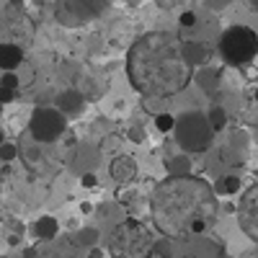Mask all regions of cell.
I'll use <instances>...</instances> for the list:
<instances>
[{"mask_svg": "<svg viewBox=\"0 0 258 258\" xmlns=\"http://www.w3.org/2000/svg\"><path fill=\"white\" fill-rule=\"evenodd\" d=\"M0 258H11V255H0Z\"/></svg>", "mask_w": 258, "mask_h": 258, "instance_id": "8d00e7d4", "label": "cell"}, {"mask_svg": "<svg viewBox=\"0 0 258 258\" xmlns=\"http://www.w3.org/2000/svg\"><path fill=\"white\" fill-rule=\"evenodd\" d=\"M83 183H85V186H93V183H96V176H93V173H85V176H83Z\"/></svg>", "mask_w": 258, "mask_h": 258, "instance_id": "f1b7e54d", "label": "cell"}, {"mask_svg": "<svg viewBox=\"0 0 258 258\" xmlns=\"http://www.w3.org/2000/svg\"><path fill=\"white\" fill-rule=\"evenodd\" d=\"M16 155H18V147L13 142H3V145H0V160L11 163V160H16Z\"/></svg>", "mask_w": 258, "mask_h": 258, "instance_id": "603a6c76", "label": "cell"}, {"mask_svg": "<svg viewBox=\"0 0 258 258\" xmlns=\"http://www.w3.org/2000/svg\"><path fill=\"white\" fill-rule=\"evenodd\" d=\"M220 212L212 183L199 176H168L150 197L153 225L163 238L186 240L204 235Z\"/></svg>", "mask_w": 258, "mask_h": 258, "instance_id": "6da1fadb", "label": "cell"}, {"mask_svg": "<svg viewBox=\"0 0 258 258\" xmlns=\"http://www.w3.org/2000/svg\"><path fill=\"white\" fill-rule=\"evenodd\" d=\"M183 57H186V62L191 64L194 70L207 68V64H209V49H207L204 41H199V39H186L183 41Z\"/></svg>", "mask_w": 258, "mask_h": 258, "instance_id": "4fadbf2b", "label": "cell"}, {"mask_svg": "<svg viewBox=\"0 0 258 258\" xmlns=\"http://www.w3.org/2000/svg\"><path fill=\"white\" fill-rule=\"evenodd\" d=\"M6 142V135H3V129H0V145H3Z\"/></svg>", "mask_w": 258, "mask_h": 258, "instance_id": "d6a6232c", "label": "cell"}, {"mask_svg": "<svg viewBox=\"0 0 258 258\" xmlns=\"http://www.w3.org/2000/svg\"><path fill=\"white\" fill-rule=\"evenodd\" d=\"M16 96H18L16 91H8V88H0V103H3V106H6V103H11V101H13Z\"/></svg>", "mask_w": 258, "mask_h": 258, "instance_id": "4316f807", "label": "cell"}, {"mask_svg": "<svg viewBox=\"0 0 258 258\" xmlns=\"http://www.w3.org/2000/svg\"><path fill=\"white\" fill-rule=\"evenodd\" d=\"M178 24H181L183 29H197V24H199V16L194 13V11H183V13H181V18H178Z\"/></svg>", "mask_w": 258, "mask_h": 258, "instance_id": "cb8c5ba5", "label": "cell"}, {"mask_svg": "<svg viewBox=\"0 0 258 258\" xmlns=\"http://www.w3.org/2000/svg\"><path fill=\"white\" fill-rule=\"evenodd\" d=\"M64 129H68V119H64L54 106H36L31 119H29V135L39 145H52L57 142Z\"/></svg>", "mask_w": 258, "mask_h": 258, "instance_id": "52a82bcc", "label": "cell"}, {"mask_svg": "<svg viewBox=\"0 0 258 258\" xmlns=\"http://www.w3.org/2000/svg\"><path fill=\"white\" fill-rule=\"evenodd\" d=\"M178 3H181V0H155V6H158L160 11H173Z\"/></svg>", "mask_w": 258, "mask_h": 258, "instance_id": "484cf974", "label": "cell"}, {"mask_svg": "<svg viewBox=\"0 0 258 258\" xmlns=\"http://www.w3.org/2000/svg\"><path fill=\"white\" fill-rule=\"evenodd\" d=\"M248 6H250V11H255V13H258V0H248Z\"/></svg>", "mask_w": 258, "mask_h": 258, "instance_id": "4dcf8cb0", "label": "cell"}, {"mask_svg": "<svg viewBox=\"0 0 258 258\" xmlns=\"http://www.w3.org/2000/svg\"><path fill=\"white\" fill-rule=\"evenodd\" d=\"M11 6H16V8H21V6H24V0H11Z\"/></svg>", "mask_w": 258, "mask_h": 258, "instance_id": "1f68e13d", "label": "cell"}, {"mask_svg": "<svg viewBox=\"0 0 258 258\" xmlns=\"http://www.w3.org/2000/svg\"><path fill=\"white\" fill-rule=\"evenodd\" d=\"M101 255H103L101 248H91V253H88V258H101Z\"/></svg>", "mask_w": 258, "mask_h": 258, "instance_id": "f546056e", "label": "cell"}, {"mask_svg": "<svg viewBox=\"0 0 258 258\" xmlns=\"http://www.w3.org/2000/svg\"><path fill=\"white\" fill-rule=\"evenodd\" d=\"M207 119H209L214 132H220V129L227 126V109H222V106H212V109L207 111Z\"/></svg>", "mask_w": 258, "mask_h": 258, "instance_id": "ffe728a7", "label": "cell"}, {"mask_svg": "<svg viewBox=\"0 0 258 258\" xmlns=\"http://www.w3.org/2000/svg\"><path fill=\"white\" fill-rule=\"evenodd\" d=\"M0 116H3V103H0Z\"/></svg>", "mask_w": 258, "mask_h": 258, "instance_id": "e575fe53", "label": "cell"}, {"mask_svg": "<svg viewBox=\"0 0 258 258\" xmlns=\"http://www.w3.org/2000/svg\"><path fill=\"white\" fill-rule=\"evenodd\" d=\"M34 39V21L16 6L0 11V44L24 47Z\"/></svg>", "mask_w": 258, "mask_h": 258, "instance_id": "ba28073f", "label": "cell"}, {"mask_svg": "<svg viewBox=\"0 0 258 258\" xmlns=\"http://www.w3.org/2000/svg\"><path fill=\"white\" fill-rule=\"evenodd\" d=\"M34 230H36V235H39L41 240H52V238H57L59 225H57L54 217H41V220H36Z\"/></svg>", "mask_w": 258, "mask_h": 258, "instance_id": "ac0fdd59", "label": "cell"}, {"mask_svg": "<svg viewBox=\"0 0 258 258\" xmlns=\"http://www.w3.org/2000/svg\"><path fill=\"white\" fill-rule=\"evenodd\" d=\"M129 137H132L135 142H142V140H145V135L140 132V126H132V132H129Z\"/></svg>", "mask_w": 258, "mask_h": 258, "instance_id": "83f0119b", "label": "cell"}, {"mask_svg": "<svg viewBox=\"0 0 258 258\" xmlns=\"http://www.w3.org/2000/svg\"><path fill=\"white\" fill-rule=\"evenodd\" d=\"M132 88L147 98H170L188 88L194 68L183 57V39L173 31H150L132 41L126 52Z\"/></svg>", "mask_w": 258, "mask_h": 258, "instance_id": "7a4b0ae2", "label": "cell"}, {"mask_svg": "<svg viewBox=\"0 0 258 258\" xmlns=\"http://www.w3.org/2000/svg\"><path fill=\"white\" fill-rule=\"evenodd\" d=\"M98 238H101V232H98L96 227H83V230H78V235H75V243L83 245V248H96Z\"/></svg>", "mask_w": 258, "mask_h": 258, "instance_id": "d6986e66", "label": "cell"}, {"mask_svg": "<svg viewBox=\"0 0 258 258\" xmlns=\"http://www.w3.org/2000/svg\"><path fill=\"white\" fill-rule=\"evenodd\" d=\"M202 3H204V8H209V11H214V13H220V11L230 8L232 0H202Z\"/></svg>", "mask_w": 258, "mask_h": 258, "instance_id": "d4e9b609", "label": "cell"}, {"mask_svg": "<svg viewBox=\"0 0 258 258\" xmlns=\"http://www.w3.org/2000/svg\"><path fill=\"white\" fill-rule=\"evenodd\" d=\"M173 135H176V142L183 153H207L214 142V129L207 119V114L202 111H186L176 119V126H173Z\"/></svg>", "mask_w": 258, "mask_h": 258, "instance_id": "5b68a950", "label": "cell"}, {"mask_svg": "<svg viewBox=\"0 0 258 258\" xmlns=\"http://www.w3.org/2000/svg\"><path fill=\"white\" fill-rule=\"evenodd\" d=\"M109 173H111V178L119 186H124L129 181H135V176H137V160L132 155H116L111 160V165H109Z\"/></svg>", "mask_w": 258, "mask_h": 258, "instance_id": "7c38bea8", "label": "cell"}, {"mask_svg": "<svg viewBox=\"0 0 258 258\" xmlns=\"http://www.w3.org/2000/svg\"><path fill=\"white\" fill-rule=\"evenodd\" d=\"M0 88H8V91H16V93H18L21 78H18L16 73H3V75H0Z\"/></svg>", "mask_w": 258, "mask_h": 258, "instance_id": "44dd1931", "label": "cell"}, {"mask_svg": "<svg viewBox=\"0 0 258 258\" xmlns=\"http://www.w3.org/2000/svg\"><path fill=\"white\" fill-rule=\"evenodd\" d=\"M54 109L64 116V119H75L85 111V96L78 88H64L54 96Z\"/></svg>", "mask_w": 258, "mask_h": 258, "instance_id": "30bf717a", "label": "cell"}, {"mask_svg": "<svg viewBox=\"0 0 258 258\" xmlns=\"http://www.w3.org/2000/svg\"><path fill=\"white\" fill-rule=\"evenodd\" d=\"M155 240V232L145 222L119 220L106 238V250L111 258H153Z\"/></svg>", "mask_w": 258, "mask_h": 258, "instance_id": "3957f363", "label": "cell"}, {"mask_svg": "<svg viewBox=\"0 0 258 258\" xmlns=\"http://www.w3.org/2000/svg\"><path fill=\"white\" fill-rule=\"evenodd\" d=\"M253 98H255V103H258V88H255V93H253Z\"/></svg>", "mask_w": 258, "mask_h": 258, "instance_id": "836d02e7", "label": "cell"}, {"mask_svg": "<svg viewBox=\"0 0 258 258\" xmlns=\"http://www.w3.org/2000/svg\"><path fill=\"white\" fill-rule=\"evenodd\" d=\"M98 163H101V150H98V147H93V145H88V142H83V145H78V147L73 150L70 165H73L75 173H80V176L93 173V170L98 168Z\"/></svg>", "mask_w": 258, "mask_h": 258, "instance_id": "8fae6325", "label": "cell"}, {"mask_svg": "<svg viewBox=\"0 0 258 258\" xmlns=\"http://www.w3.org/2000/svg\"><path fill=\"white\" fill-rule=\"evenodd\" d=\"M235 212H238V222H240V230L245 232V238L258 243V183L248 186L240 194V202Z\"/></svg>", "mask_w": 258, "mask_h": 258, "instance_id": "9c48e42d", "label": "cell"}, {"mask_svg": "<svg viewBox=\"0 0 258 258\" xmlns=\"http://www.w3.org/2000/svg\"><path fill=\"white\" fill-rule=\"evenodd\" d=\"M24 64V47L18 44H0V70L16 73Z\"/></svg>", "mask_w": 258, "mask_h": 258, "instance_id": "5bb4252c", "label": "cell"}, {"mask_svg": "<svg viewBox=\"0 0 258 258\" xmlns=\"http://www.w3.org/2000/svg\"><path fill=\"white\" fill-rule=\"evenodd\" d=\"M214 194L217 197H232V194H238V191H243V181L235 176V173H225V176H220L217 181H214Z\"/></svg>", "mask_w": 258, "mask_h": 258, "instance_id": "2e32d148", "label": "cell"}, {"mask_svg": "<svg viewBox=\"0 0 258 258\" xmlns=\"http://www.w3.org/2000/svg\"><path fill=\"white\" fill-rule=\"evenodd\" d=\"M165 170H168V176H191V158L186 153H178L173 158H168Z\"/></svg>", "mask_w": 258, "mask_h": 258, "instance_id": "e0dca14e", "label": "cell"}, {"mask_svg": "<svg viewBox=\"0 0 258 258\" xmlns=\"http://www.w3.org/2000/svg\"><path fill=\"white\" fill-rule=\"evenodd\" d=\"M155 126L160 129V132H173L176 116H170V114H158V116H155Z\"/></svg>", "mask_w": 258, "mask_h": 258, "instance_id": "7402d4cb", "label": "cell"}, {"mask_svg": "<svg viewBox=\"0 0 258 258\" xmlns=\"http://www.w3.org/2000/svg\"><path fill=\"white\" fill-rule=\"evenodd\" d=\"M114 0H54V18L64 29H80L101 18Z\"/></svg>", "mask_w": 258, "mask_h": 258, "instance_id": "8992f818", "label": "cell"}, {"mask_svg": "<svg viewBox=\"0 0 258 258\" xmlns=\"http://www.w3.org/2000/svg\"><path fill=\"white\" fill-rule=\"evenodd\" d=\"M255 135H258V121H255Z\"/></svg>", "mask_w": 258, "mask_h": 258, "instance_id": "d590c367", "label": "cell"}, {"mask_svg": "<svg viewBox=\"0 0 258 258\" xmlns=\"http://www.w3.org/2000/svg\"><path fill=\"white\" fill-rule=\"evenodd\" d=\"M194 80H197L199 83V88L207 93V96H217L220 93V88H222V85H220V70H214V68H209V64H207V68H199L197 73H194Z\"/></svg>", "mask_w": 258, "mask_h": 258, "instance_id": "9a60e30c", "label": "cell"}, {"mask_svg": "<svg viewBox=\"0 0 258 258\" xmlns=\"http://www.w3.org/2000/svg\"><path fill=\"white\" fill-rule=\"evenodd\" d=\"M217 52L230 68H248L258 57V34L250 26H230L217 39Z\"/></svg>", "mask_w": 258, "mask_h": 258, "instance_id": "277c9868", "label": "cell"}]
</instances>
